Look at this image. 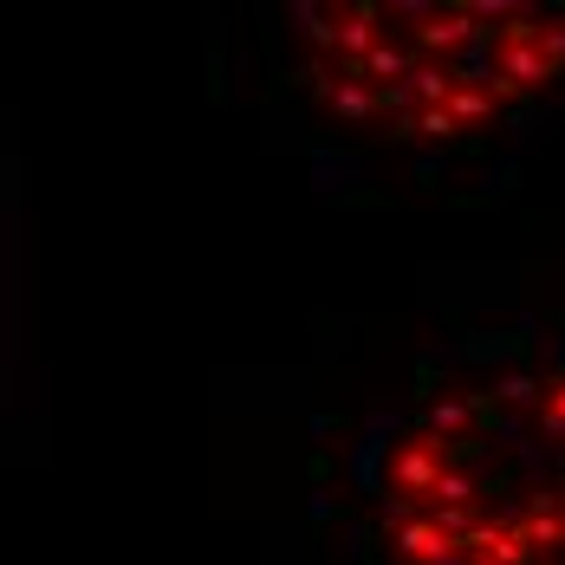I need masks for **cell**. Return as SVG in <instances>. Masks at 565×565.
<instances>
[{"label":"cell","instance_id":"1","mask_svg":"<svg viewBox=\"0 0 565 565\" xmlns=\"http://www.w3.org/2000/svg\"><path fill=\"white\" fill-rule=\"evenodd\" d=\"M391 565H565V344L461 351L358 443Z\"/></svg>","mask_w":565,"mask_h":565},{"label":"cell","instance_id":"2","mask_svg":"<svg viewBox=\"0 0 565 565\" xmlns=\"http://www.w3.org/2000/svg\"><path fill=\"white\" fill-rule=\"evenodd\" d=\"M299 85L371 143H461L565 85V7H299Z\"/></svg>","mask_w":565,"mask_h":565}]
</instances>
